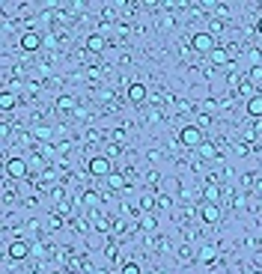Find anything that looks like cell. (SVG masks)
<instances>
[{"label":"cell","mask_w":262,"mask_h":274,"mask_svg":"<svg viewBox=\"0 0 262 274\" xmlns=\"http://www.w3.org/2000/svg\"><path fill=\"white\" fill-rule=\"evenodd\" d=\"M179 140H182V146H188V149H200V146L206 143V134H203L200 125H185V128L179 131Z\"/></svg>","instance_id":"obj_1"},{"label":"cell","mask_w":262,"mask_h":274,"mask_svg":"<svg viewBox=\"0 0 262 274\" xmlns=\"http://www.w3.org/2000/svg\"><path fill=\"white\" fill-rule=\"evenodd\" d=\"M191 48H194L197 54H206V57H209V54L218 48V42H215V36H212L209 30H203V33H194V36H191Z\"/></svg>","instance_id":"obj_2"},{"label":"cell","mask_w":262,"mask_h":274,"mask_svg":"<svg viewBox=\"0 0 262 274\" xmlns=\"http://www.w3.org/2000/svg\"><path fill=\"white\" fill-rule=\"evenodd\" d=\"M87 170L92 173V176H98V179H107L113 170H110V158L107 155H98V158H89V164H87Z\"/></svg>","instance_id":"obj_3"},{"label":"cell","mask_w":262,"mask_h":274,"mask_svg":"<svg viewBox=\"0 0 262 274\" xmlns=\"http://www.w3.org/2000/svg\"><path fill=\"white\" fill-rule=\"evenodd\" d=\"M42 36L36 33V30H27V33H21V39H18V45H21V51H27V54H33V51H39L42 48Z\"/></svg>","instance_id":"obj_4"},{"label":"cell","mask_w":262,"mask_h":274,"mask_svg":"<svg viewBox=\"0 0 262 274\" xmlns=\"http://www.w3.org/2000/svg\"><path fill=\"white\" fill-rule=\"evenodd\" d=\"M6 176L15 179V182L24 179V176H27V161H24V158H9V161H6Z\"/></svg>","instance_id":"obj_5"},{"label":"cell","mask_w":262,"mask_h":274,"mask_svg":"<svg viewBox=\"0 0 262 274\" xmlns=\"http://www.w3.org/2000/svg\"><path fill=\"white\" fill-rule=\"evenodd\" d=\"M200 218H203V224H218L221 221V206L218 203H203L200 206Z\"/></svg>","instance_id":"obj_6"},{"label":"cell","mask_w":262,"mask_h":274,"mask_svg":"<svg viewBox=\"0 0 262 274\" xmlns=\"http://www.w3.org/2000/svg\"><path fill=\"white\" fill-rule=\"evenodd\" d=\"M84 45H87V51H89V54H101V51L107 48V39H104L101 33H89Z\"/></svg>","instance_id":"obj_7"},{"label":"cell","mask_w":262,"mask_h":274,"mask_svg":"<svg viewBox=\"0 0 262 274\" xmlns=\"http://www.w3.org/2000/svg\"><path fill=\"white\" fill-rule=\"evenodd\" d=\"M6 254H9V260H15V263H21V260H27V254H30V248H27V242H12L9 248H6Z\"/></svg>","instance_id":"obj_8"},{"label":"cell","mask_w":262,"mask_h":274,"mask_svg":"<svg viewBox=\"0 0 262 274\" xmlns=\"http://www.w3.org/2000/svg\"><path fill=\"white\" fill-rule=\"evenodd\" d=\"M128 101L131 104H143L146 101V84H128Z\"/></svg>","instance_id":"obj_9"},{"label":"cell","mask_w":262,"mask_h":274,"mask_svg":"<svg viewBox=\"0 0 262 274\" xmlns=\"http://www.w3.org/2000/svg\"><path fill=\"white\" fill-rule=\"evenodd\" d=\"M209 63H212V66H227V63H233V60H230V51L218 45V48L209 54Z\"/></svg>","instance_id":"obj_10"},{"label":"cell","mask_w":262,"mask_h":274,"mask_svg":"<svg viewBox=\"0 0 262 274\" xmlns=\"http://www.w3.org/2000/svg\"><path fill=\"white\" fill-rule=\"evenodd\" d=\"M248 116L251 119H262V92L254 95V98H248Z\"/></svg>","instance_id":"obj_11"},{"label":"cell","mask_w":262,"mask_h":274,"mask_svg":"<svg viewBox=\"0 0 262 274\" xmlns=\"http://www.w3.org/2000/svg\"><path fill=\"white\" fill-rule=\"evenodd\" d=\"M197 152H200V158H203V161H218V158H221V155H218V149H215V143H209V140H206Z\"/></svg>","instance_id":"obj_12"},{"label":"cell","mask_w":262,"mask_h":274,"mask_svg":"<svg viewBox=\"0 0 262 274\" xmlns=\"http://www.w3.org/2000/svg\"><path fill=\"white\" fill-rule=\"evenodd\" d=\"M107 185H110V191H125L128 188V179L122 173H110L107 176Z\"/></svg>","instance_id":"obj_13"},{"label":"cell","mask_w":262,"mask_h":274,"mask_svg":"<svg viewBox=\"0 0 262 274\" xmlns=\"http://www.w3.org/2000/svg\"><path fill=\"white\" fill-rule=\"evenodd\" d=\"M218 200H221V188L215 182H209L206 191H203V203H218Z\"/></svg>","instance_id":"obj_14"},{"label":"cell","mask_w":262,"mask_h":274,"mask_svg":"<svg viewBox=\"0 0 262 274\" xmlns=\"http://www.w3.org/2000/svg\"><path fill=\"white\" fill-rule=\"evenodd\" d=\"M57 110H78V98L75 95H60L57 98Z\"/></svg>","instance_id":"obj_15"},{"label":"cell","mask_w":262,"mask_h":274,"mask_svg":"<svg viewBox=\"0 0 262 274\" xmlns=\"http://www.w3.org/2000/svg\"><path fill=\"white\" fill-rule=\"evenodd\" d=\"M0 107H3V110H12V107H15V92H12V90H3V92H0Z\"/></svg>","instance_id":"obj_16"},{"label":"cell","mask_w":262,"mask_h":274,"mask_svg":"<svg viewBox=\"0 0 262 274\" xmlns=\"http://www.w3.org/2000/svg\"><path fill=\"white\" fill-rule=\"evenodd\" d=\"M98 194L95 191H84V197H81V206H87V209H92V206H98Z\"/></svg>","instance_id":"obj_17"},{"label":"cell","mask_w":262,"mask_h":274,"mask_svg":"<svg viewBox=\"0 0 262 274\" xmlns=\"http://www.w3.org/2000/svg\"><path fill=\"white\" fill-rule=\"evenodd\" d=\"M248 81H251L254 87H262V66H251V72H248Z\"/></svg>","instance_id":"obj_18"},{"label":"cell","mask_w":262,"mask_h":274,"mask_svg":"<svg viewBox=\"0 0 262 274\" xmlns=\"http://www.w3.org/2000/svg\"><path fill=\"white\" fill-rule=\"evenodd\" d=\"M239 92H242L245 98H254V95H260V92H257V87H254L251 81H245V84H239Z\"/></svg>","instance_id":"obj_19"},{"label":"cell","mask_w":262,"mask_h":274,"mask_svg":"<svg viewBox=\"0 0 262 274\" xmlns=\"http://www.w3.org/2000/svg\"><path fill=\"white\" fill-rule=\"evenodd\" d=\"M140 209H143V212H152V209H158V197H152V194H146V197L140 200Z\"/></svg>","instance_id":"obj_20"},{"label":"cell","mask_w":262,"mask_h":274,"mask_svg":"<svg viewBox=\"0 0 262 274\" xmlns=\"http://www.w3.org/2000/svg\"><path fill=\"white\" fill-rule=\"evenodd\" d=\"M248 60H251V66H262V51L260 48H251L248 51Z\"/></svg>","instance_id":"obj_21"},{"label":"cell","mask_w":262,"mask_h":274,"mask_svg":"<svg viewBox=\"0 0 262 274\" xmlns=\"http://www.w3.org/2000/svg\"><path fill=\"white\" fill-rule=\"evenodd\" d=\"M200 260H203V263H212V260H215V248H203V251H200Z\"/></svg>","instance_id":"obj_22"},{"label":"cell","mask_w":262,"mask_h":274,"mask_svg":"<svg viewBox=\"0 0 262 274\" xmlns=\"http://www.w3.org/2000/svg\"><path fill=\"white\" fill-rule=\"evenodd\" d=\"M122 274H143V272H140L137 263H125V266H122Z\"/></svg>","instance_id":"obj_23"},{"label":"cell","mask_w":262,"mask_h":274,"mask_svg":"<svg viewBox=\"0 0 262 274\" xmlns=\"http://www.w3.org/2000/svg\"><path fill=\"white\" fill-rule=\"evenodd\" d=\"M215 18H218V21H227V18H230V9H227V6H218V9H215Z\"/></svg>","instance_id":"obj_24"},{"label":"cell","mask_w":262,"mask_h":274,"mask_svg":"<svg viewBox=\"0 0 262 274\" xmlns=\"http://www.w3.org/2000/svg\"><path fill=\"white\" fill-rule=\"evenodd\" d=\"M33 134H36V137H39V140H48V137H51V128H36V131H33Z\"/></svg>","instance_id":"obj_25"},{"label":"cell","mask_w":262,"mask_h":274,"mask_svg":"<svg viewBox=\"0 0 262 274\" xmlns=\"http://www.w3.org/2000/svg\"><path fill=\"white\" fill-rule=\"evenodd\" d=\"M170 203H173V200H170V197H167V194H161V197H158V209H167V206H170Z\"/></svg>","instance_id":"obj_26"},{"label":"cell","mask_w":262,"mask_h":274,"mask_svg":"<svg viewBox=\"0 0 262 274\" xmlns=\"http://www.w3.org/2000/svg\"><path fill=\"white\" fill-rule=\"evenodd\" d=\"M221 30H224V24H221V21L215 18V21H212V33H221Z\"/></svg>","instance_id":"obj_27"},{"label":"cell","mask_w":262,"mask_h":274,"mask_svg":"<svg viewBox=\"0 0 262 274\" xmlns=\"http://www.w3.org/2000/svg\"><path fill=\"white\" fill-rule=\"evenodd\" d=\"M119 155V146H107V158H116Z\"/></svg>","instance_id":"obj_28"},{"label":"cell","mask_w":262,"mask_h":274,"mask_svg":"<svg viewBox=\"0 0 262 274\" xmlns=\"http://www.w3.org/2000/svg\"><path fill=\"white\" fill-rule=\"evenodd\" d=\"M161 182V173H149V185H158Z\"/></svg>","instance_id":"obj_29"},{"label":"cell","mask_w":262,"mask_h":274,"mask_svg":"<svg viewBox=\"0 0 262 274\" xmlns=\"http://www.w3.org/2000/svg\"><path fill=\"white\" fill-rule=\"evenodd\" d=\"M257 33H260V36H262V15H260V18H257Z\"/></svg>","instance_id":"obj_30"}]
</instances>
